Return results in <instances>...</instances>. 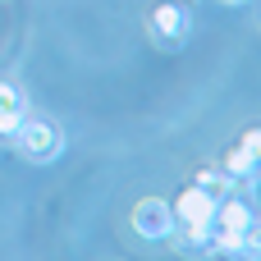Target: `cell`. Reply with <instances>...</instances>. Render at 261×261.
Returning <instances> with one entry per match:
<instances>
[{"instance_id": "obj_7", "label": "cell", "mask_w": 261, "mask_h": 261, "mask_svg": "<svg viewBox=\"0 0 261 261\" xmlns=\"http://www.w3.org/2000/svg\"><path fill=\"white\" fill-rule=\"evenodd\" d=\"M193 188H202L211 202H220V197H229V193H234V174H220V170H202V174L193 179Z\"/></svg>"}, {"instance_id": "obj_5", "label": "cell", "mask_w": 261, "mask_h": 261, "mask_svg": "<svg viewBox=\"0 0 261 261\" xmlns=\"http://www.w3.org/2000/svg\"><path fill=\"white\" fill-rule=\"evenodd\" d=\"M151 32H156L161 41H184V32H188V9H184V5H156V9H151Z\"/></svg>"}, {"instance_id": "obj_10", "label": "cell", "mask_w": 261, "mask_h": 261, "mask_svg": "<svg viewBox=\"0 0 261 261\" xmlns=\"http://www.w3.org/2000/svg\"><path fill=\"white\" fill-rule=\"evenodd\" d=\"M234 5H243V0H234Z\"/></svg>"}, {"instance_id": "obj_2", "label": "cell", "mask_w": 261, "mask_h": 261, "mask_svg": "<svg viewBox=\"0 0 261 261\" xmlns=\"http://www.w3.org/2000/svg\"><path fill=\"white\" fill-rule=\"evenodd\" d=\"M170 211H174V229H211V211H216V202H211L202 188H184L179 202H174Z\"/></svg>"}, {"instance_id": "obj_4", "label": "cell", "mask_w": 261, "mask_h": 261, "mask_svg": "<svg viewBox=\"0 0 261 261\" xmlns=\"http://www.w3.org/2000/svg\"><path fill=\"white\" fill-rule=\"evenodd\" d=\"M252 225H257L252 206H248V202H239L234 193H229V197H220V202H216V211H211V229H220V234H248Z\"/></svg>"}, {"instance_id": "obj_6", "label": "cell", "mask_w": 261, "mask_h": 261, "mask_svg": "<svg viewBox=\"0 0 261 261\" xmlns=\"http://www.w3.org/2000/svg\"><path fill=\"white\" fill-rule=\"evenodd\" d=\"M257 128H248L243 133V142H239V151L229 156V174L234 179H252V170H257Z\"/></svg>"}, {"instance_id": "obj_1", "label": "cell", "mask_w": 261, "mask_h": 261, "mask_svg": "<svg viewBox=\"0 0 261 261\" xmlns=\"http://www.w3.org/2000/svg\"><path fill=\"white\" fill-rule=\"evenodd\" d=\"M9 142H14L18 156L32 161V165H50V161L64 156V133H60V124H50V119H23Z\"/></svg>"}, {"instance_id": "obj_9", "label": "cell", "mask_w": 261, "mask_h": 261, "mask_svg": "<svg viewBox=\"0 0 261 261\" xmlns=\"http://www.w3.org/2000/svg\"><path fill=\"white\" fill-rule=\"evenodd\" d=\"M18 124H23V110H9V115H0V138H14V133H18Z\"/></svg>"}, {"instance_id": "obj_8", "label": "cell", "mask_w": 261, "mask_h": 261, "mask_svg": "<svg viewBox=\"0 0 261 261\" xmlns=\"http://www.w3.org/2000/svg\"><path fill=\"white\" fill-rule=\"evenodd\" d=\"M9 110H23V92L14 83H0V115H9Z\"/></svg>"}, {"instance_id": "obj_3", "label": "cell", "mask_w": 261, "mask_h": 261, "mask_svg": "<svg viewBox=\"0 0 261 261\" xmlns=\"http://www.w3.org/2000/svg\"><path fill=\"white\" fill-rule=\"evenodd\" d=\"M133 229H138L142 239H170V234H174V211H170V202H161V197L138 202V206H133Z\"/></svg>"}]
</instances>
